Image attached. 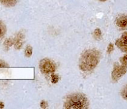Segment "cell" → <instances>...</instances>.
I'll return each mask as SVG.
<instances>
[{"label":"cell","instance_id":"obj_17","mask_svg":"<svg viewBox=\"0 0 127 109\" xmlns=\"http://www.w3.org/2000/svg\"><path fill=\"white\" fill-rule=\"evenodd\" d=\"M40 107L42 109H45L48 107V102L45 101H42L40 102Z\"/></svg>","mask_w":127,"mask_h":109},{"label":"cell","instance_id":"obj_7","mask_svg":"<svg viewBox=\"0 0 127 109\" xmlns=\"http://www.w3.org/2000/svg\"><path fill=\"white\" fill-rule=\"evenodd\" d=\"M116 25L122 28H127V14L122 15L116 19Z\"/></svg>","mask_w":127,"mask_h":109},{"label":"cell","instance_id":"obj_6","mask_svg":"<svg viewBox=\"0 0 127 109\" xmlns=\"http://www.w3.org/2000/svg\"><path fill=\"white\" fill-rule=\"evenodd\" d=\"M25 35L22 31L19 32L14 38V46L16 50L21 49L22 47L24 42Z\"/></svg>","mask_w":127,"mask_h":109},{"label":"cell","instance_id":"obj_1","mask_svg":"<svg viewBox=\"0 0 127 109\" xmlns=\"http://www.w3.org/2000/svg\"><path fill=\"white\" fill-rule=\"evenodd\" d=\"M100 57V52L96 49H89L86 50L83 52L79 58V69L84 72L93 71L99 64Z\"/></svg>","mask_w":127,"mask_h":109},{"label":"cell","instance_id":"obj_14","mask_svg":"<svg viewBox=\"0 0 127 109\" xmlns=\"http://www.w3.org/2000/svg\"><path fill=\"white\" fill-rule=\"evenodd\" d=\"M51 76V82L53 84H56L58 82V80H59V77H58L57 75L55 74L54 73L52 74Z\"/></svg>","mask_w":127,"mask_h":109},{"label":"cell","instance_id":"obj_9","mask_svg":"<svg viewBox=\"0 0 127 109\" xmlns=\"http://www.w3.org/2000/svg\"><path fill=\"white\" fill-rule=\"evenodd\" d=\"M7 32V28L5 24L0 20V41L4 38Z\"/></svg>","mask_w":127,"mask_h":109},{"label":"cell","instance_id":"obj_11","mask_svg":"<svg viewBox=\"0 0 127 109\" xmlns=\"http://www.w3.org/2000/svg\"><path fill=\"white\" fill-rule=\"evenodd\" d=\"M94 37L96 40H100L102 38V31L100 29L97 28L94 31L93 33Z\"/></svg>","mask_w":127,"mask_h":109},{"label":"cell","instance_id":"obj_10","mask_svg":"<svg viewBox=\"0 0 127 109\" xmlns=\"http://www.w3.org/2000/svg\"><path fill=\"white\" fill-rule=\"evenodd\" d=\"M14 45V39L9 37L6 39L4 42V47L6 51H8L10 47Z\"/></svg>","mask_w":127,"mask_h":109},{"label":"cell","instance_id":"obj_8","mask_svg":"<svg viewBox=\"0 0 127 109\" xmlns=\"http://www.w3.org/2000/svg\"><path fill=\"white\" fill-rule=\"evenodd\" d=\"M18 0H0V3L6 7H13L17 4Z\"/></svg>","mask_w":127,"mask_h":109},{"label":"cell","instance_id":"obj_18","mask_svg":"<svg viewBox=\"0 0 127 109\" xmlns=\"http://www.w3.org/2000/svg\"><path fill=\"white\" fill-rule=\"evenodd\" d=\"M4 107V104L3 102L0 101V109H3Z\"/></svg>","mask_w":127,"mask_h":109},{"label":"cell","instance_id":"obj_13","mask_svg":"<svg viewBox=\"0 0 127 109\" xmlns=\"http://www.w3.org/2000/svg\"><path fill=\"white\" fill-rule=\"evenodd\" d=\"M121 96L124 99L127 101V85H126L122 90Z\"/></svg>","mask_w":127,"mask_h":109},{"label":"cell","instance_id":"obj_4","mask_svg":"<svg viewBox=\"0 0 127 109\" xmlns=\"http://www.w3.org/2000/svg\"><path fill=\"white\" fill-rule=\"evenodd\" d=\"M127 72V66L122 64H118L115 63L112 72V79L114 82L119 81Z\"/></svg>","mask_w":127,"mask_h":109},{"label":"cell","instance_id":"obj_5","mask_svg":"<svg viewBox=\"0 0 127 109\" xmlns=\"http://www.w3.org/2000/svg\"><path fill=\"white\" fill-rule=\"evenodd\" d=\"M115 45L122 52L127 53V32H124L115 42Z\"/></svg>","mask_w":127,"mask_h":109},{"label":"cell","instance_id":"obj_15","mask_svg":"<svg viewBox=\"0 0 127 109\" xmlns=\"http://www.w3.org/2000/svg\"><path fill=\"white\" fill-rule=\"evenodd\" d=\"M120 62L121 64L127 66V54L125 55L124 56H123V57H122L120 59Z\"/></svg>","mask_w":127,"mask_h":109},{"label":"cell","instance_id":"obj_3","mask_svg":"<svg viewBox=\"0 0 127 109\" xmlns=\"http://www.w3.org/2000/svg\"><path fill=\"white\" fill-rule=\"evenodd\" d=\"M39 68L41 72L45 75H52L56 71V65L51 59L45 58L41 60L39 63Z\"/></svg>","mask_w":127,"mask_h":109},{"label":"cell","instance_id":"obj_16","mask_svg":"<svg viewBox=\"0 0 127 109\" xmlns=\"http://www.w3.org/2000/svg\"><path fill=\"white\" fill-rule=\"evenodd\" d=\"M114 44H113L112 43H110L109 44V46H108L107 47V54H110L113 51H114Z\"/></svg>","mask_w":127,"mask_h":109},{"label":"cell","instance_id":"obj_12","mask_svg":"<svg viewBox=\"0 0 127 109\" xmlns=\"http://www.w3.org/2000/svg\"><path fill=\"white\" fill-rule=\"evenodd\" d=\"M32 52H33V49L32 47L31 46H27L26 47L24 51V54L25 56L27 57H30L32 54Z\"/></svg>","mask_w":127,"mask_h":109},{"label":"cell","instance_id":"obj_19","mask_svg":"<svg viewBox=\"0 0 127 109\" xmlns=\"http://www.w3.org/2000/svg\"><path fill=\"white\" fill-rule=\"evenodd\" d=\"M99 1H100V2H105V1H108V0H99Z\"/></svg>","mask_w":127,"mask_h":109},{"label":"cell","instance_id":"obj_2","mask_svg":"<svg viewBox=\"0 0 127 109\" xmlns=\"http://www.w3.org/2000/svg\"><path fill=\"white\" fill-rule=\"evenodd\" d=\"M89 102L86 96L82 93H73L66 99L64 107L66 109H87Z\"/></svg>","mask_w":127,"mask_h":109}]
</instances>
